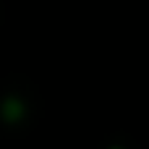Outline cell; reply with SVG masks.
I'll return each instance as SVG.
<instances>
[{"label": "cell", "instance_id": "obj_1", "mask_svg": "<svg viewBox=\"0 0 149 149\" xmlns=\"http://www.w3.org/2000/svg\"><path fill=\"white\" fill-rule=\"evenodd\" d=\"M26 113H29V107H26V102H24L21 97L8 94V97L0 100V118H3L5 123H21V120L26 118Z\"/></svg>", "mask_w": 149, "mask_h": 149}, {"label": "cell", "instance_id": "obj_2", "mask_svg": "<svg viewBox=\"0 0 149 149\" xmlns=\"http://www.w3.org/2000/svg\"><path fill=\"white\" fill-rule=\"evenodd\" d=\"M110 149H123V147H110Z\"/></svg>", "mask_w": 149, "mask_h": 149}]
</instances>
